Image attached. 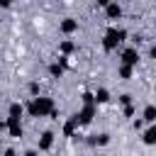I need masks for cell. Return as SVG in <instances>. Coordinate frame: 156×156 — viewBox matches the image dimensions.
I'll list each match as a JSON object with an SVG mask.
<instances>
[{
	"label": "cell",
	"instance_id": "6da1fadb",
	"mask_svg": "<svg viewBox=\"0 0 156 156\" xmlns=\"http://www.w3.org/2000/svg\"><path fill=\"white\" fill-rule=\"evenodd\" d=\"M146 142H149V144H154V142H156V127L146 132Z\"/></svg>",
	"mask_w": 156,
	"mask_h": 156
},
{
	"label": "cell",
	"instance_id": "7a4b0ae2",
	"mask_svg": "<svg viewBox=\"0 0 156 156\" xmlns=\"http://www.w3.org/2000/svg\"><path fill=\"white\" fill-rule=\"evenodd\" d=\"M146 120H156V110H154V107L146 110Z\"/></svg>",
	"mask_w": 156,
	"mask_h": 156
}]
</instances>
